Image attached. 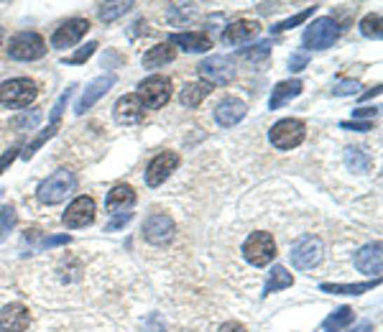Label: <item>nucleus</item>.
I'll list each match as a JSON object with an SVG mask.
<instances>
[{"label": "nucleus", "instance_id": "nucleus-1", "mask_svg": "<svg viewBox=\"0 0 383 332\" xmlns=\"http://www.w3.org/2000/svg\"><path fill=\"white\" fill-rule=\"evenodd\" d=\"M74 187H77V177L69 169H59L41 182L39 199H41L43 205H59V202H64L74 192Z\"/></svg>", "mask_w": 383, "mask_h": 332}, {"label": "nucleus", "instance_id": "nucleus-2", "mask_svg": "<svg viewBox=\"0 0 383 332\" xmlns=\"http://www.w3.org/2000/svg\"><path fill=\"white\" fill-rule=\"evenodd\" d=\"M36 95H39V87H36L34 79H26V77L8 79V82L0 85V105L21 110V107L34 102Z\"/></svg>", "mask_w": 383, "mask_h": 332}, {"label": "nucleus", "instance_id": "nucleus-3", "mask_svg": "<svg viewBox=\"0 0 383 332\" xmlns=\"http://www.w3.org/2000/svg\"><path fill=\"white\" fill-rule=\"evenodd\" d=\"M307 135V126L299 118H284V121H278L271 126L269 131V141L274 149L278 151H291L297 149L299 143L304 141Z\"/></svg>", "mask_w": 383, "mask_h": 332}, {"label": "nucleus", "instance_id": "nucleus-4", "mask_svg": "<svg viewBox=\"0 0 383 332\" xmlns=\"http://www.w3.org/2000/svg\"><path fill=\"white\" fill-rule=\"evenodd\" d=\"M46 54V41L36 31H21L8 41V57L15 62H36Z\"/></svg>", "mask_w": 383, "mask_h": 332}, {"label": "nucleus", "instance_id": "nucleus-5", "mask_svg": "<svg viewBox=\"0 0 383 332\" xmlns=\"http://www.w3.org/2000/svg\"><path fill=\"white\" fill-rule=\"evenodd\" d=\"M135 98L141 100L143 110H159L169 102L171 98V82L161 74H154V77L143 79L141 85H138V92H135Z\"/></svg>", "mask_w": 383, "mask_h": 332}, {"label": "nucleus", "instance_id": "nucleus-6", "mask_svg": "<svg viewBox=\"0 0 383 332\" xmlns=\"http://www.w3.org/2000/svg\"><path fill=\"white\" fill-rule=\"evenodd\" d=\"M337 39H340V26H337L335 18L325 15V18H317L309 29H304V39H302V41H304L307 49L322 51V49H330Z\"/></svg>", "mask_w": 383, "mask_h": 332}, {"label": "nucleus", "instance_id": "nucleus-7", "mask_svg": "<svg viewBox=\"0 0 383 332\" xmlns=\"http://www.w3.org/2000/svg\"><path fill=\"white\" fill-rule=\"evenodd\" d=\"M243 253L250 266L263 269L276 258V243H274L271 233H250V238H246V243H243Z\"/></svg>", "mask_w": 383, "mask_h": 332}, {"label": "nucleus", "instance_id": "nucleus-8", "mask_svg": "<svg viewBox=\"0 0 383 332\" xmlns=\"http://www.w3.org/2000/svg\"><path fill=\"white\" fill-rule=\"evenodd\" d=\"M322 253H325L322 241L314 238V235H307V238H302V241H297L291 246V253H289L291 266L299 271H309L322 261Z\"/></svg>", "mask_w": 383, "mask_h": 332}, {"label": "nucleus", "instance_id": "nucleus-9", "mask_svg": "<svg viewBox=\"0 0 383 332\" xmlns=\"http://www.w3.org/2000/svg\"><path fill=\"white\" fill-rule=\"evenodd\" d=\"M199 77L205 79L207 85H230L235 77V69H233V62L227 57H220V54H215V57H207L205 62H199L197 67Z\"/></svg>", "mask_w": 383, "mask_h": 332}, {"label": "nucleus", "instance_id": "nucleus-10", "mask_svg": "<svg viewBox=\"0 0 383 332\" xmlns=\"http://www.w3.org/2000/svg\"><path fill=\"white\" fill-rule=\"evenodd\" d=\"M174 233H177V225L174 220L166 215V212H154L146 218L143 223V238L154 246H166V243L174 241Z\"/></svg>", "mask_w": 383, "mask_h": 332}, {"label": "nucleus", "instance_id": "nucleus-11", "mask_svg": "<svg viewBox=\"0 0 383 332\" xmlns=\"http://www.w3.org/2000/svg\"><path fill=\"white\" fill-rule=\"evenodd\" d=\"M90 31V21L87 18H69L67 23H62L54 36H51V46L54 49H69Z\"/></svg>", "mask_w": 383, "mask_h": 332}, {"label": "nucleus", "instance_id": "nucleus-12", "mask_svg": "<svg viewBox=\"0 0 383 332\" xmlns=\"http://www.w3.org/2000/svg\"><path fill=\"white\" fill-rule=\"evenodd\" d=\"M179 166V156L174 151H163V154L154 156L146 169V184L149 187H159L169 179V174Z\"/></svg>", "mask_w": 383, "mask_h": 332}, {"label": "nucleus", "instance_id": "nucleus-13", "mask_svg": "<svg viewBox=\"0 0 383 332\" xmlns=\"http://www.w3.org/2000/svg\"><path fill=\"white\" fill-rule=\"evenodd\" d=\"M246 113H248V105H246L243 100L227 95V98H222L220 102H217V107H215V121L222 128H233L246 118Z\"/></svg>", "mask_w": 383, "mask_h": 332}, {"label": "nucleus", "instance_id": "nucleus-14", "mask_svg": "<svg viewBox=\"0 0 383 332\" xmlns=\"http://www.w3.org/2000/svg\"><path fill=\"white\" fill-rule=\"evenodd\" d=\"M31 325V312L26 304L11 302L0 310V330L3 332H23Z\"/></svg>", "mask_w": 383, "mask_h": 332}, {"label": "nucleus", "instance_id": "nucleus-15", "mask_svg": "<svg viewBox=\"0 0 383 332\" xmlns=\"http://www.w3.org/2000/svg\"><path fill=\"white\" fill-rule=\"evenodd\" d=\"M72 90H74V87H69V90H67V92H62V98L57 100V105L51 107V123H49V126H46V131H41V133L36 135L34 141H31L29 146H26V151H23V159H31V156H34L36 151L41 149L43 143L49 141L51 135L57 133V128H59V118H62V110H64V105H67V100H69Z\"/></svg>", "mask_w": 383, "mask_h": 332}, {"label": "nucleus", "instance_id": "nucleus-16", "mask_svg": "<svg viewBox=\"0 0 383 332\" xmlns=\"http://www.w3.org/2000/svg\"><path fill=\"white\" fill-rule=\"evenodd\" d=\"M95 220V199L93 197H77L67 207L62 223L67 227H85Z\"/></svg>", "mask_w": 383, "mask_h": 332}, {"label": "nucleus", "instance_id": "nucleus-17", "mask_svg": "<svg viewBox=\"0 0 383 332\" xmlns=\"http://www.w3.org/2000/svg\"><path fill=\"white\" fill-rule=\"evenodd\" d=\"M115 74H102V77H98V79H93L90 85H87V90L82 92V98L77 100V105H74V113L77 115H82V113H87L90 107L98 102L102 95H107V90L115 85Z\"/></svg>", "mask_w": 383, "mask_h": 332}, {"label": "nucleus", "instance_id": "nucleus-18", "mask_svg": "<svg viewBox=\"0 0 383 332\" xmlns=\"http://www.w3.org/2000/svg\"><path fill=\"white\" fill-rule=\"evenodd\" d=\"M258 31H261V26L255 21L238 18V21H233L230 26H225V31H222V44H225V46H238V44H246L250 41V39H255Z\"/></svg>", "mask_w": 383, "mask_h": 332}, {"label": "nucleus", "instance_id": "nucleus-19", "mask_svg": "<svg viewBox=\"0 0 383 332\" xmlns=\"http://www.w3.org/2000/svg\"><path fill=\"white\" fill-rule=\"evenodd\" d=\"M171 46H179V49L192 51V54H202V51L213 49V39L205 31H184V34H171L169 39Z\"/></svg>", "mask_w": 383, "mask_h": 332}, {"label": "nucleus", "instance_id": "nucleus-20", "mask_svg": "<svg viewBox=\"0 0 383 332\" xmlns=\"http://www.w3.org/2000/svg\"><path fill=\"white\" fill-rule=\"evenodd\" d=\"M143 113H146V110H143L141 100L135 98V95H123L113 107L115 121L121 123V126H133V123L141 121Z\"/></svg>", "mask_w": 383, "mask_h": 332}, {"label": "nucleus", "instance_id": "nucleus-21", "mask_svg": "<svg viewBox=\"0 0 383 332\" xmlns=\"http://www.w3.org/2000/svg\"><path fill=\"white\" fill-rule=\"evenodd\" d=\"M381 243H370V246H363L358 253H355V266H358V271H363V274L368 276H376L381 274Z\"/></svg>", "mask_w": 383, "mask_h": 332}, {"label": "nucleus", "instance_id": "nucleus-22", "mask_svg": "<svg viewBox=\"0 0 383 332\" xmlns=\"http://www.w3.org/2000/svg\"><path fill=\"white\" fill-rule=\"evenodd\" d=\"M107 212H113V215H121V212H128V207L135 205V192L133 187H128V184H115L113 190L107 192Z\"/></svg>", "mask_w": 383, "mask_h": 332}, {"label": "nucleus", "instance_id": "nucleus-23", "mask_svg": "<svg viewBox=\"0 0 383 332\" xmlns=\"http://www.w3.org/2000/svg\"><path fill=\"white\" fill-rule=\"evenodd\" d=\"M302 90H304L302 79H286V82H278V85L274 87V92H271L269 107H271V110H278V107L284 105V102L299 98V95H302Z\"/></svg>", "mask_w": 383, "mask_h": 332}, {"label": "nucleus", "instance_id": "nucleus-24", "mask_svg": "<svg viewBox=\"0 0 383 332\" xmlns=\"http://www.w3.org/2000/svg\"><path fill=\"white\" fill-rule=\"evenodd\" d=\"M174 57H177V49H174L169 41H161L143 54V67H146V69H159L163 64L174 62Z\"/></svg>", "mask_w": 383, "mask_h": 332}, {"label": "nucleus", "instance_id": "nucleus-25", "mask_svg": "<svg viewBox=\"0 0 383 332\" xmlns=\"http://www.w3.org/2000/svg\"><path fill=\"white\" fill-rule=\"evenodd\" d=\"M210 92H213V87L207 85V82H187L182 87V92H179V102L184 107H197Z\"/></svg>", "mask_w": 383, "mask_h": 332}, {"label": "nucleus", "instance_id": "nucleus-26", "mask_svg": "<svg viewBox=\"0 0 383 332\" xmlns=\"http://www.w3.org/2000/svg\"><path fill=\"white\" fill-rule=\"evenodd\" d=\"M381 279H373V281H363V284H322L319 289L330 291V294H342V297H358V294H365L373 286H378Z\"/></svg>", "mask_w": 383, "mask_h": 332}, {"label": "nucleus", "instance_id": "nucleus-27", "mask_svg": "<svg viewBox=\"0 0 383 332\" xmlns=\"http://www.w3.org/2000/svg\"><path fill=\"white\" fill-rule=\"evenodd\" d=\"M291 284H294V276H291L284 266H274V269H271L269 281H266L263 294H266V297H269V294H276V291H281V289H289Z\"/></svg>", "mask_w": 383, "mask_h": 332}, {"label": "nucleus", "instance_id": "nucleus-28", "mask_svg": "<svg viewBox=\"0 0 383 332\" xmlns=\"http://www.w3.org/2000/svg\"><path fill=\"white\" fill-rule=\"evenodd\" d=\"M43 113L41 107H34V110H26V113L15 115L13 121H11V128H18V131H34L39 123H41Z\"/></svg>", "mask_w": 383, "mask_h": 332}, {"label": "nucleus", "instance_id": "nucleus-29", "mask_svg": "<svg viewBox=\"0 0 383 332\" xmlns=\"http://www.w3.org/2000/svg\"><path fill=\"white\" fill-rule=\"evenodd\" d=\"M353 322V310L350 307H340V310L335 312V314H330V317L322 322V330H340V327L350 325Z\"/></svg>", "mask_w": 383, "mask_h": 332}, {"label": "nucleus", "instance_id": "nucleus-30", "mask_svg": "<svg viewBox=\"0 0 383 332\" xmlns=\"http://www.w3.org/2000/svg\"><path fill=\"white\" fill-rule=\"evenodd\" d=\"M238 57H241L243 62H250V64H255V62H266V59L271 57V41L255 44V46H250V49L241 51Z\"/></svg>", "mask_w": 383, "mask_h": 332}, {"label": "nucleus", "instance_id": "nucleus-31", "mask_svg": "<svg viewBox=\"0 0 383 332\" xmlns=\"http://www.w3.org/2000/svg\"><path fill=\"white\" fill-rule=\"evenodd\" d=\"M345 161H348L350 169L358 171V174H365V171H370V159L363 154L361 149H348V151H345Z\"/></svg>", "mask_w": 383, "mask_h": 332}, {"label": "nucleus", "instance_id": "nucleus-32", "mask_svg": "<svg viewBox=\"0 0 383 332\" xmlns=\"http://www.w3.org/2000/svg\"><path fill=\"white\" fill-rule=\"evenodd\" d=\"M133 8V3H110V6H100V21H115V18H121V15H126L128 11Z\"/></svg>", "mask_w": 383, "mask_h": 332}, {"label": "nucleus", "instance_id": "nucleus-33", "mask_svg": "<svg viewBox=\"0 0 383 332\" xmlns=\"http://www.w3.org/2000/svg\"><path fill=\"white\" fill-rule=\"evenodd\" d=\"M314 11H317V6H312V8H304V11H302V13H297V15H291V18H286V21H281V23H276V26H274V34H281V31H289V29H294V26H299V23H304L307 18H309V15L314 13Z\"/></svg>", "mask_w": 383, "mask_h": 332}, {"label": "nucleus", "instance_id": "nucleus-34", "mask_svg": "<svg viewBox=\"0 0 383 332\" xmlns=\"http://www.w3.org/2000/svg\"><path fill=\"white\" fill-rule=\"evenodd\" d=\"M361 34L368 36V39H381V15L368 13L361 21Z\"/></svg>", "mask_w": 383, "mask_h": 332}, {"label": "nucleus", "instance_id": "nucleus-35", "mask_svg": "<svg viewBox=\"0 0 383 332\" xmlns=\"http://www.w3.org/2000/svg\"><path fill=\"white\" fill-rule=\"evenodd\" d=\"M194 15V6H169V21L174 26H182Z\"/></svg>", "mask_w": 383, "mask_h": 332}, {"label": "nucleus", "instance_id": "nucleus-36", "mask_svg": "<svg viewBox=\"0 0 383 332\" xmlns=\"http://www.w3.org/2000/svg\"><path fill=\"white\" fill-rule=\"evenodd\" d=\"M358 90H361V82H358V79H340L337 85H332L335 98H350V95H358Z\"/></svg>", "mask_w": 383, "mask_h": 332}, {"label": "nucleus", "instance_id": "nucleus-37", "mask_svg": "<svg viewBox=\"0 0 383 332\" xmlns=\"http://www.w3.org/2000/svg\"><path fill=\"white\" fill-rule=\"evenodd\" d=\"M15 227V210L13 207H0V241Z\"/></svg>", "mask_w": 383, "mask_h": 332}, {"label": "nucleus", "instance_id": "nucleus-38", "mask_svg": "<svg viewBox=\"0 0 383 332\" xmlns=\"http://www.w3.org/2000/svg\"><path fill=\"white\" fill-rule=\"evenodd\" d=\"M95 49H98V41H90L87 46H82V49H79L77 54H72V57H64L62 62L64 64H85L87 59H90L95 54Z\"/></svg>", "mask_w": 383, "mask_h": 332}, {"label": "nucleus", "instance_id": "nucleus-39", "mask_svg": "<svg viewBox=\"0 0 383 332\" xmlns=\"http://www.w3.org/2000/svg\"><path fill=\"white\" fill-rule=\"evenodd\" d=\"M133 218V212H121V215H115L113 220H110V223H107L105 225V233H113V230H121L123 225H126L128 220Z\"/></svg>", "mask_w": 383, "mask_h": 332}, {"label": "nucleus", "instance_id": "nucleus-40", "mask_svg": "<svg viewBox=\"0 0 383 332\" xmlns=\"http://www.w3.org/2000/svg\"><path fill=\"white\" fill-rule=\"evenodd\" d=\"M307 62H309V54H307V51H297V54H291V57H289V69L291 72L304 69Z\"/></svg>", "mask_w": 383, "mask_h": 332}, {"label": "nucleus", "instance_id": "nucleus-41", "mask_svg": "<svg viewBox=\"0 0 383 332\" xmlns=\"http://www.w3.org/2000/svg\"><path fill=\"white\" fill-rule=\"evenodd\" d=\"M18 151H21L18 146H11V149H8L6 154L0 156V174H3V171H6L8 166H11V161H13L15 156H18Z\"/></svg>", "mask_w": 383, "mask_h": 332}, {"label": "nucleus", "instance_id": "nucleus-42", "mask_svg": "<svg viewBox=\"0 0 383 332\" xmlns=\"http://www.w3.org/2000/svg\"><path fill=\"white\" fill-rule=\"evenodd\" d=\"M69 241H72L69 235H54V238H43L41 248H57V246H64V243H69Z\"/></svg>", "mask_w": 383, "mask_h": 332}, {"label": "nucleus", "instance_id": "nucleus-43", "mask_svg": "<svg viewBox=\"0 0 383 332\" xmlns=\"http://www.w3.org/2000/svg\"><path fill=\"white\" fill-rule=\"evenodd\" d=\"M340 128H345V131H370V128H373V123H358V121H345V123H340Z\"/></svg>", "mask_w": 383, "mask_h": 332}, {"label": "nucleus", "instance_id": "nucleus-44", "mask_svg": "<svg viewBox=\"0 0 383 332\" xmlns=\"http://www.w3.org/2000/svg\"><path fill=\"white\" fill-rule=\"evenodd\" d=\"M217 332H246V327L241 325V322H235V319H230V322H222L220 330Z\"/></svg>", "mask_w": 383, "mask_h": 332}, {"label": "nucleus", "instance_id": "nucleus-45", "mask_svg": "<svg viewBox=\"0 0 383 332\" xmlns=\"http://www.w3.org/2000/svg\"><path fill=\"white\" fill-rule=\"evenodd\" d=\"M378 110L376 107H358V110H353V121H358V118H370V115H376Z\"/></svg>", "mask_w": 383, "mask_h": 332}, {"label": "nucleus", "instance_id": "nucleus-46", "mask_svg": "<svg viewBox=\"0 0 383 332\" xmlns=\"http://www.w3.org/2000/svg\"><path fill=\"white\" fill-rule=\"evenodd\" d=\"M353 332H373V322H361Z\"/></svg>", "mask_w": 383, "mask_h": 332}, {"label": "nucleus", "instance_id": "nucleus-47", "mask_svg": "<svg viewBox=\"0 0 383 332\" xmlns=\"http://www.w3.org/2000/svg\"><path fill=\"white\" fill-rule=\"evenodd\" d=\"M378 95H381V87H373V90H370V92H365V95H363V100L378 98Z\"/></svg>", "mask_w": 383, "mask_h": 332}, {"label": "nucleus", "instance_id": "nucleus-48", "mask_svg": "<svg viewBox=\"0 0 383 332\" xmlns=\"http://www.w3.org/2000/svg\"><path fill=\"white\" fill-rule=\"evenodd\" d=\"M0 44H3V29H0Z\"/></svg>", "mask_w": 383, "mask_h": 332}, {"label": "nucleus", "instance_id": "nucleus-49", "mask_svg": "<svg viewBox=\"0 0 383 332\" xmlns=\"http://www.w3.org/2000/svg\"><path fill=\"white\" fill-rule=\"evenodd\" d=\"M325 332H332V330H325Z\"/></svg>", "mask_w": 383, "mask_h": 332}]
</instances>
